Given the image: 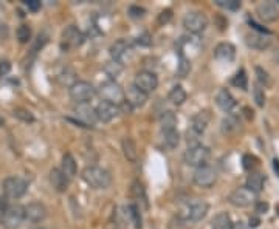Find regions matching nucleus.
<instances>
[{
    "mask_svg": "<svg viewBox=\"0 0 279 229\" xmlns=\"http://www.w3.org/2000/svg\"><path fill=\"white\" fill-rule=\"evenodd\" d=\"M81 177L90 187H93V189H107L112 184L110 172L99 166H87L81 172Z\"/></svg>",
    "mask_w": 279,
    "mask_h": 229,
    "instance_id": "f257e3e1",
    "label": "nucleus"
},
{
    "mask_svg": "<svg viewBox=\"0 0 279 229\" xmlns=\"http://www.w3.org/2000/svg\"><path fill=\"white\" fill-rule=\"evenodd\" d=\"M99 96L102 98V101L105 102H110V104H115V105H121L126 102V95H124V90L121 88V85H119L116 80L113 79H109L105 80V82H102L99 85Z\"/></svg>",
    "mask_w": 279,
    "mask_h": 229,
    "instance_id": "f03ea898",
    "label": "nucleus"
},
{
    "mask_svg": "<svg viewBox=\"0 0 279 229\" xmlns=\"http://www.w3.org/2000/svg\"><path fill=\"white\" fill-rule=\"evenodd\" d=\"M209 156H211V152H209L208 147L198 144V146L188 147V151H186L185 155H183V161L188 166L202 167V166H206Z\"/></svg>",
    "mask_w": 279,
    "mask_h": 229,
    "instance_id": "7ed1b4c3",
    "label": "nucleus"
},
{
    "mask_svg": "<svg viewBox=\"0 0 279 229\" xmlns=\"http://www.w3.org/2000/svg\"><path fill=\"white\" fill-rule=\"evenodd\" d=\"M23 220H25V206L9 205L2 212L0 223H2V226L6 228V229H17L22 225Z\"/></svg>",
    "mask_w": 279,
    "mask_h": 229,
    "instance_id": "20e7f679",
    "label": "nucleus"
},
{
    "mask_svg": "<svg viewBox=\"0 0 279 229\" xmlns=\"http://www.w3.org/2000/svg\"><path fill=\"white\" fill-rule=\"evenodd\" d=\"M70 98L78 104H87L93 96L96 95V90L87 80H76V82L69 88Z\"/></svg>",
    "mask_w": 279,
    "mask_h": 229,
    "instance_id": "39448f33",
    "label": "nucleus"
},
{
    "mask_svg": "<svg viewBox=\"0 0 279 229\" xmlns=\"http://www.w3.org/2000/svg\"><path fill=\"white\" fill-rule=\"evenodd\" d=\"M83 42H84V34L75 25L67 26L61 34V48L64 51H70L73 48L81 47Z\"/></svg>",
    "mask_w": 279,
    "mask_h": 229,
    "instance_id": "423d86ee",
    "label": "nucleus"
},
{
    "mask_svg": "<svg viewBox=\"0 0 279 229\" xmlns=\"http://www.w3.org/2000/svg\"><path fill=\"white\" fill-rule=\"evenodd\" d=\"M183 26L186 31H189L192 34H198L205 31V28L208 26V19L200 11H191L183 17Z\"/></svg>",
    "mask_w": 279,
    "mask_h": 229,
    "instance_id": "0eeeda50",
    "label": "nucleus"
},
{
    "mask_svg": "<svg viewBox=\"0 0 279 229\" xmlns=\"http://www.w3.org/2000/svg\"><path fill=\"white\" fill-rule=\"evenodd\" d=\"M28 189V183L20 177H8L3 181V192L9 198H20Z\"/></svg>",
    "mask_w": 279,
    "mask_h": 229,
    "instance_id": "6e6552de",
    "label": "nucleus"
},
{
    "mask_svg": "<svg viewBox=\"0 0 279 229\" xmlns=\"http://www.w3.org/2000/svg\"><path fill=\"white\" fill-rule=\"evenodd\" d=\"M192 181L198 187H211L217 181V172L208 164L202 166V167H197L192 175Z\"/></svg>",
    "mask_w": 279,
    "mask_h": 229,
    "instance_id": "1a4fd4ad",
    "label": "nucleus"
},
{
    "mask_svg": "<svg viewBox=\"0 0 279 229\" xmlns=\"http://www.w3.org/2000/svg\"><path fill=\"white\" fill-rule=\"evenodd\" d=\"M228 201L236 208H247V206L253 205L256 201V194H253L250 189H247L245 186L237 187V189H234L230 194Z\"/></svg>",
    "mask_w": 279,
    "mask_h": 229,
    "instance_id": "9d476101",
    "label": "nucleus"
},
{
    "mask_svg": "<svg viewBox=\"0 0 279 229\" xmlns=\"http://www.w3.org/2000/svg\"><path fill=\"white\" fill-rule=\"evenodd\" d=\"M134 85H137L141 91L148 93V95H149L151 91H154V90L158 87V77H157V75L152 73V72L143 70V72H138V73H137Z\"/></svg>",
    "mask_w": 279,
    "mask_h": 229,
    "instance_id": "9b49d317",
    "label": "nucleus"
},
{
    "mask_svg": "<svg viewBox=\"0 0 279 229\" xmlns=\"http://www.w3.org/2000/svg\"><path fill=\"white\" fill-rule=\"evenodd\" d=\"M130 55H132V48H130V45H129L127 40H124V39L116 40V42L112 44V47H110L112 61L119 62L121 65L126 64V62L130 59Z\"/></svg>",
    "mask_w": 279,
    "mask_h": 229,
    "instance_id": "f8f14e48",
    "label": "nucleus"
},
{
    "mask_svg": "<svg viewBox=\"0 0 279 229\" xmlns=\"http://www.w3.org/2000/svg\"><path fill=\"white\" fill-rule=\"evenodd\" d=\"M75 113L79 119V124H83L84 127L93 126L98 121L95 109H92L89 104H78V107L75 109Z\"/></svg>",
    "mask_w": 279,
    "mask_h": 229,
    "instance_id": "ddd939ff",
    "label": "nucleus"
},
{
    "mask_svg": "<svg viewBox=\"0 0 279 229\" xmlns=\"http://www.w3.org/2000/svg\"><path fill=\"white\" fill-rule=\"evenodd\" d=\"M96 116L99 121H102V123H110L112 119H115L119 113V107L115 105V104H110V102H105V101H101L98 105H96Z\"/></svg>",
    "mask_w": 279,
    "mask_h": 229,
    "instance_id": "4468645a",
    "label": "nucleus"
},
{
    "mask_svg": "<svg viewBox=\"0 0 279 229\" xmlns=\"http://www.w3.org/2000/svg\"><path fill=\"white\" fill-rule=\"evenodd\" d=\"M47 217V208L41 201H33L25 206V219H28L33 223H39L45 220Z\"/></svg>",
    "mask_w": 279,
    "mask_h": 229,
    "instance_id": "2eb2a0df",
    "label": "nucleus"
},
{
    "mask_svg": "<svg viewBox=\"0 0 279 229\" xmlns=\"http://www.w3.org/2000/svg\"><path fill=\"white\" fill-rule=\"evenodd\" d=\"M126 102L134 109V107H143L148 101V93L141 91L137 85H130L126 91Z\"/></svg>",
    "mask_w": 279,
    "mask_h": 229,
    "instance_id": "dca6fc26",
    "label": "nucleus"
},
{
    "mask_svg": "<svg viewBox=\"0 0 279 229\" xmlns=\"http://www.w3.org/2000/svg\"><path fill=\"white\" fill-rule=\"evenodd\" d=\"M245 42L250 48L253 50H267L272 44V39L269 37V34H262V33H248L245 37Z\"/></svg>",
    "mask_w": 279,
    "mask_h": 229,
    "instance_id": "f3484780",
    "label": "nucleus"
},
{
    "mask_svg": "<svg viewBox=\"0 0 279 229\" xmlns=\"http://www.w3.org/2000/svg\"><path fill=\"white\" fill-rule=\"evenodd\" d=\"M256 14L264 22H275L279 19V11L275 3L272 2H262L256 8Z\"/></svg>",
    "mask_w": 279,
    "mask_h": 229,
    "instance_id": "a211bd4d",
    "label": "nucleus"
},
{
    "mask_svg": "<svg viewBox=\"0 0 279 229\" xmlns=\"http://www.w3.org/2000/svg\"><path fill=\"white\" fill-rule=\"evenodd\" d=\"M214 58L220 62H233L236 58V48L230 42H220L214 48Z\"/></svg>",
    "mask_w": 279,
    "mask_h": 229,
    "instance_id": "6ab92c4d",
    "label": "nucleus"
},
{
    "mask_svg": "<svg viewBox=\"0 0 279 229\" xmlns=\"http://www.w3.org/2000/svg\"><path fill=\"white\" fill-rule=\"evenodd\" d=\"M209 121H211V115L208 110H202V112L195 113L191 119V132H194L195 135L200 137V135L206 130Z\"/></svg>",
    "mask_w": 279,
    "mask_h": 229,
    "instance_id": "aec40b11",
    "label": "nucleus"
},
{
    "mask_svg": "<svg viewBox=\"0 0 279 229\" xmlns=\"http://www.w3.org/2000/svg\"><path fill=\"white\" fill-rule=\"evenodd\" d=\"M208 205L205 201H195V203L189 205L188 209H186V219L191 222H200L202 219L206 217L208 214Z\"/></svg>",
    "mask_w": 279,
    "mask_h": 229,
    "instance_id": "412c9836",
    "label": "nucleus"
},
{
    "mask_svg": "<svg viewBox=\"0 0 279 229\" xmlns=\"http://www.w3.org/2000/svg\"><path fill=\"white\" fill-rule=\"evenodd\" d=\"M50 181H51V186L55 187L58 192H65V191H67V187H69L70 178L61 169H51Z\"/></svg>",
    "mask_w": 279,
    "mask_h": 229,
    "instance_id": "4be33fe9",
    "label": "nucleus"
},
{
    "mask_svg": "<svg viewBox=\"0 0 279 229\" xmlns=\"http://www.w3.org/2000/svg\"><path fill=\"white\" fill-rule=\"evenodd\" d=\"M216 104L220 107L223 112L230 113V112H233V109L236 107V99L233 98V95L227 88H222L217 93V96H216Z\"/></svg>",
    "mask_w": 279,
    "mask_h": 229,
    "instance_id": "5701e85b",
    "label": "nucleus"
},
{
    "mask_svg": "<svg viewBox=\"0 0 279 229\" xmlns=\"http://www.w3.org/2000/svg\"><path fill=\"white\" fill-rule=\"evenodd\" d=\"M264 183H265V177L261 172H251L247 177V184L245 187L250 189L253 194H259L264 189Z\"/></svg>",
    "mask_w": 279,
    "mask_h": 229,
    "instance_id": "b1692460",
    "label": "nucleus"
},
{
    "mask_svg": "<svg viewBox=\"0 0 279 229\" xmlns=\"http://www.w3.org/2000/svg\"><path fill=\"white\" fill-rule=\"evenodd\" d=\"M121 147H123V153H124L126 159L130 161V163H135L138 158V151H137L135 141L132 138H124L121 143Z\"/></svg>",
    "mask_w": 279,
    "mask_h": 229,
    "instance_id": "393cba45",
    "label": "nucleus"
},
{
    "mask_svg": "<svg viewBox=\"0 0 279 229\" xmlns=\"http://www.w3.org/2000/svg\"><path fill=\"white\" fill-rule=\"evenodd\" d=\"M233 222L227 212H219L211 222V229H231Z\"/></svg>",
    "mask_w": 279,
    "mask_h": 229,
    "instance_id": "a878e982",
    "label": "nucleus"
},
{
    "mask_svg": "<svg viewBox=\"0 0 279 229\" xmlns=\"http://www.w3.org/2000/svg\"><path fill=\"white\" fill-rule=\"evenodd\" d=\"M61 170L65 175H67L69 178H73L75 175H76L78 167H76V161H75V158H73L72 153H65L62 156V167H61Z\"/></svg>",
    "mask_w": 279,
    "mask_h": 229,
    "instance_id": "bb28decb",
    "label": "nucleus"
},
{
    "mask_svg": "<svg viewBox=\"0 0 279 229\" xmlns=\"http://www.w3.org/2000/svg\"><path fill=\"white\" fill-rule=\"evenodd\" d=\"M163 133V141L168 149H176L180 143V135L177 129H171V130H162Z\"/></svg>",
    "mask_w": 279,
    "mask_h": 229,
    "instance_id": "cd10ccee",
    "label": "nucleus"
},
{
    "mask_svg": "<svg viewBox=\"0 0 279 229\" xmlns=\"http://www.w3.org/2000/svg\"><path fill=\"white\" fill-rule=\"evenodd\" d=\"M186 98H188V95H186V91L183 90L182 85L172 87V90L169 91V95H168V99L174 105H182L186 101Z\"/></svg>",
    "mask_w": 279,
    "mask_h": 229,
    "instance_id": "c85d7f7f",
    "label": "nucleus"
},
{
    "mask_svg": "<svg viewBox=\"0 0 279 229\" xmlns=\"http://www.w3.org/2000/svg\"><path fill=\"white\" fill-rule=\"evenodd\" d=\"M160 126H162V130L176 129V126H177V116H176V113L163 112L162 116H160Z\"/></svg>",
    "mask_w": 279,
    "mask_h": 229,
    "instance_id": "c756f323",
    "label": "nucleus"
},
{
    "mask_svg": "<svg viewBox=\"0 0 279 229\" xmlns=\"http://www.w3.org/2000/svg\"><path fill=\"white\" fill-rule=\"evenodd\" d=\"M191 72V61L183 56L180 53V59H179V64H177V70H176V75L179 77H186Z\"/></svg>",
    "mask_w": 279,
    "mask_h": 229,
    "instance_id": "7c9ffc66",
    "label": "nucleus"
},
{
    "mask_svg": "<svg viewBox=\"0 0 279 229\" xmlns=\"http://www.w3.org/2000/svg\"><path fill=\"white\" fill-rule=\"evenodd\" d=\"M233 85L234 87H237V88H241V90H247L248 88V77H247V73H245V70L244 69H241L237 73H236V76L233 77Z\"/></svg>",
    "mask_w": 279,
    "mask_h": 229,
    "instance_id": "2f4dec72",
    "label": "nucleus"
},
{
    "mask_svg": "<svg viewBox=\"0 0 279 229\" xmlns=\"http://www.w3.org/2000/svg\"><path fill=\"white\" fill-rule=\"evenodd\" d=\"M127 214L129 217L132 220V223H134V226L137 229H141V214H140V208L137 205H129L127 206Z\"/></svg>",
    "mask_w": 279,
    "mask_h": 229,
    "instance_id": "473e14b6",
    "label": "nucleus"
},
{
    "mask_svg": "<svg viewBox=\"0 0 279 229\" xmlns=\"http://www.w3.org/2000/svg\"><path fill=\"white\" fill-rule=\"evenodd\" d=\"M132 195H134L135 198H138L140 201H143V203L148 206V198H146V192H144V187L140 181H134L132 183V189H130Z\"/></svg>",
    "mask_w": 279,
    "mask_h": 229,
    "instance_id": "72a5a7b5",
    "label": "nucleus"
},
{
    "mask_svg": "<svg viewBox=\"0 0 279 229\" xmlns=\"http://www.w3.org/2000/svg\"><path fill=\"white\" fill-rule=\"evenodd\" d=\"M104 72L107 73L109 76H110V79H113L115 80V77L123 72V65L119 64V62H115V61H112V62H109L107 65L104 67Z\"/></svg>",
    "mask_w": 279,
    "mask_h": 229,
    "instance_id": "f704fd0d",
    "label": "nucleus"
},
{
    "mask_svg": "<svg viewBox=\"0 0 279 229\" xmlns=\"http://www.w3.org/2000/svg\"><path fill=\"white\" fill-rule=\"evenodd\" d=\"M16 34H17V40L20 44H26L31 39V28L28 25H20Z\"/></svg>",
    "mask_w": 279,
    "mask_h": 229,
    "instance_id": "c9c22d12",
    "label": "nucleus"
},
{
    "mask_svg": "<svg viewBox=\"0 0 279 229\" xmlns=\"http://www.w3.org/2000/svg\"><path fill=\"white\" fill-rule=\"evenodd\" d=\"M214 3L217 6H222L225 9H231V11H236L241 8V2H239V0H214Z\"/></svg>",
    "mask_w": 279,
    "mask_h": 229,
    "instance_id": "e433bc0d",
    "label": "nucleus"
},
{
    "mask_svg": "<svg viewBox=\"0 0 279 229\" xmlns=\"http://www.w3.org/2000/svg\"><path fill=\"white\" fill-rule=\"evenodd\" d=\"M12 115H14L17 119L23 121V123H33L34 121V116L31 112L25 110V109H14V112H12Z\"/></svg>",
    "mask_w": 279,
    "mask_h": 229,
    "instance_id": "4c0bfd02",
    "label": "nucleus"
},
{
    "mask_svg": "<svg viewBox=\"0 0 279 229\" xmlns=\"http://www.w3.org/2000/svg\"><path fill=\"white\" fill-rule=\"evenodd\" d=\"M256 75H258V80H259V85L262 87H269L272 84V80H270V76L269 73L265 72L264 69H261V67H256Z\"/></svg>",
    "mask_w": 279,
    "mask_h": 229,
    "instance_id": "58836bf2",
    "label": "nucleus"
},
{
    "mask_svg": "<svg viewBox=\"0 0 279 229\" xmlns=\"http://www.w3.org/2000/svg\"><path fill=\"white\" fill-rule=\"evenodd\" d=\"M127 14L132 19H141L146 14V9L141 8V6H138V5H130L129 9H127Z\"/></svg>",
    "mask_w": 279,
    "mask_h": 229,
    "instance_id": "ea45409f",
    "label": "nucleus"
},
{
    "mask_svg": "<svg viewBox=\"0 0 279 229\" xmlns=\"http://www.w3.org/2000/svg\"><path fill=\"white\" fill-rule=\"evenodd\" d=\"M253 95H255V101H256V104H258L259 107H264V104H265V93H264V88H262L259 84L255 85V88H253Z\"/></svg>",
    "mask_w": 279,
    "mask_h": 229,
    "instance_id": "a19ab883",
    "label": "nucleus"
},
{
    "mask_svg": "<svg viewBox=\"0 0 279 229\" xmlns=\"http://www.w3.org/2000/svg\"><path fill=\"white\" fill-rule=\"evenodd\" d=\"M242 166H244V169L245 170H253L255 167H256V163H258V159L253 156V155H244V158H242Z\"/></svg>",
    "mask_w": 279,
    "mask_h": 229,
    "instance_id": "79ce46f5",
    "label": "nucleus"
},
{
    "mask_svg": "<svg viewBox=\"0 0 279 229\" xmlns=\"http://www.w3.org/2000/svg\"><path fill=\"white\" fill-rule=\"evenodd\" d=\"M171 19H172V9H165L158 14L157 22H158V25H166Z\"/></svg>",
    "mask_w": 279,
    "mask_h": 229,
    "instance_id": "37998d69",
    "label": "nucleus"
},
{
    "mask_svg": "<svg viewBox=\"0 0 279 229\" xmlns=\"http://www.w3.org/2000/svg\"><path fill=\"white\" fill-rule=\"evenodd\" d=\"M137 44L144 45V47H149V45L152 44V37H151V34H149V33H143L141 36H138Z\"/></svg>",
    "mask_w": 279,
    "mask_h": 229,
    "instance_id": "c03bdc74",
    "label": "nucleus"
},
{
    "mask_svg": "<svg viewBox=\"0 0 279 229\" xmlns=\"http://www.w3.org/2000/svg\"><path fill=\"white\" fill-rule=\"evenodd\" d=\"M223 130H233V129H237L239 123L236 121V118H227V119H223Z\"/></svg>",
    "mask_w": 279,
    "mask_h": 229,
    "instance_id": "a18cd8bd",
    "label": "nucleus"
},
{
    "mask_svg": "<svg viewBox=\"0 0 279 229\" xmlns=\"http://www.w3.org/2000/svg\"><path fill=\"white\" fill-rule=\"evenodd\" d=\"M11 72V64L8 61H0V77L6 76Z\"/></svg>",
    "mask_w": 279,
    "mask_h": 229,
    "instance_id": "49530a36",
    "label": "nucleus"
},
{
    "mask_svg": "<svg viewBox=\"0 0 279 229\" xmlns=\"http://www.w3.org/2000/svg\"><path fill=\"white\" fill-rule=\"evenodd\" d=\"M25 5H26V8H28L30 11H33V12L41 9V2H39V0H26Z\"/></svg>",
    "mask_w": 279,
    "mask_h": 229,
    "instance_id": "de8ad7c7",
    "label": "nucleus"
},
{
    "mask_svg": "<svg viewBox=\"0 0 279 229\" xmlns=\"http://www.w3.org/2000/svg\"><path fill=\"white\" fill-rule=\"evenodd\" d=\"M269 211V203H264V201H256V212L265 214Z\"/></svg>",
    "mask_w": 279,
    "mask_h": 229,
    "instance_id": "09e8293b",
    "label": "nucleus"
},
{
    "mask_svg": "<svg viewBox=\"0 0 279 229\" xmlns=\"http://www.w3.org/2000/svg\"><path fill=\"white\" fill-rule=\"evenodd\" d=\"M259 225H261V220L258 217H250V222H248L250 228H258Z\"/></svg>",
    "mask_w": 279,
    "mask_h": 229,
    "instance_id": "8fccbe9b",
    "label": "nucleus"
},
{
    "mask_svg": "<svg viewBox=\"0 0 279 229\" xmlns=\"http://www.w3.org/2000/svg\"><path fill=\"white\" fill-rule=\"evenodd\" d=\"M231 229H248V226L244 222H236V223H233Z\"/></svg>",
    "mask_w": 279,
    "mask_h": 229,
    "instance_id": "3c124183",
    "label": "nucleus"
},
{
    "mask_svg": "<svg viewBox=\"0 0 279 229\" xmlns=\"http://www.w3.org/2000/svg\"><path fill=\"white\" fill-rule=\"evenodd\" d=\"M5 208H6V205H5V198H3V197H0V212H3Z\"/></svg>",
    "mask_w": 279,
    "mask_h": 229,
    "instance_id": "603ef678",
    "label": "nucleus"
},
{
    "mask_svg": "<svg viewBox=\"0 0 279 229\" xmlns=\"http://www.w3.org/2000/svg\"><path fill=\"white\" fill-rule=\"evenodd\" d=\"M244 112H247L248 119H253V110H250V109H244Z\"/></svg>",
    "mask_w": 279,
    "mask_h": 229,
    "instance_id": "864d4df0",
    "label": "nucleus"
},
{
    "mask_svg": "<svg viewBox=\"0 0 279 229\" xmlns=\"http://www.w3.org/2000/svg\"><path fill=\"white\" fill-rule=\"evenodd\" d=\"M273 169H275V170L279 173V161H278V159H275V161H273Z\"/></svg>",
    "mask_w": 279,
    "mask_h": 229,
    "instance_id": "5fc2aeb1",
    "label": "nucleus"
},
{
    "mask_svg": "<svg viewBox=\"0 0 279 229\" xmlns=\"http://www.w3.org/2000/svg\"><path fill=\"white\" fill-rule=\"evenodd\" d=\"M107 229H119V226H118L116 223H115V225H113V223H110V226H107Z\"/></svg>",
    "mask_w": 279,
    "mask_h": 229,
    "instance_id": "6e6d98bb",
    "label": "nucleus"
},
{
    "mask_svg": "<svg viewBox=\"0 0 279 229\" xmlns=\"http://www.w3.org/2000/svg\"><path fill=\"white\" fill-rule=\"evenodd\" d=\"M30 229H44V228H41V226H34V228H30Z\"/></svg>",
    "mask_w": 279,
    "mask_h": 229,
    "instance_id": "4d7b16f0",
    "label": "nucleus"
},
{
    "mask_svg": "<svg viewBox=\"0 0 279 229\" xmlns=\"http://www.w3.org/2000/svg\"><path fill=\"white\" fill-rule=\"evenodd\" d=\"M0 126H3V119L2 118H0Z\"/></svg>",
    "mask_w": 279,
    "mask_h": 229,
    "instance_id": "13d9d810",
    "label": "nucleus"
}]
</instances>
